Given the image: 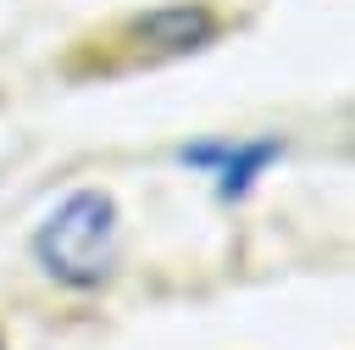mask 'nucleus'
I'll return each mask as SVG.
<instances>
[{"label": "nucleus", "mask_w": 355, "mask_h": 350, "mask_svg": "<svg viewBox=\"0 0 355 350\" xmlns=\"http://www.w3.org/2000/svg\"><path fill=\"white\" fill-rule=\"evenodd\" d=\"M183 161L200 167V172L216 183L222 200H239V194L277 161V144H272V139H205V144L183 150Z\"/></svg>", "instance_id": "f03ea898"}, {"label": "nucleus", "mask_w": 355, "mask_h": 350, "mask_svg": "<svg viewBox=\"0 0 355 350\" xmlns=\"http://www.w3.org/2000/svg\"><path fill=\"white\" fill-rule=\"evenodd\" d=\"M116 250H122V211L111 189H67L39 222H33V261L44 267V278L67 283V289H100L116 272Z\"/></svg>", "instance_id": "f257e3e1"}]
</instances>
